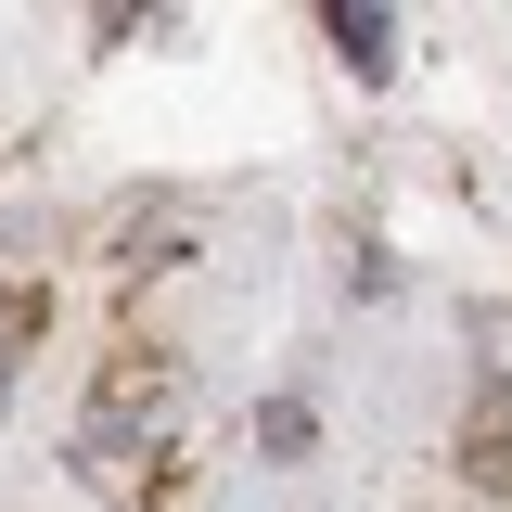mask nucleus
I'll use <instances>...</instances> for the list:
<instances>
[{
  "label": "nucleus",
  "mask_w": 512,
  "mask_h": 512,
  "mask_svg": "<svg viewBox=\"0 0 512 512\" xmlns=\"http://www.w3.org/2000/svg\"><path fill=\"white\" fill-rule=\"evenodd\" d=\"M320 39H333L346 77H397V13H384V0H333V13H320Z\"/></svg>",
  "instance_id": "1"
},
{
  "label": "nucleus",
  "mask_w": 512,
  "mask_h": 512,
  "mask_svg": "<svg viewBox=\"0 0 512 512\" xmlns=\"http://www.w3.org/2000/svg\"><path fill=\"white\" fill-rule=\"evenodd\" d=\"M256 436H269L282 461H295V448H308V397H269V410H256Z\"/></svg>",
  "instance_id": "2"
}]
</instances>
